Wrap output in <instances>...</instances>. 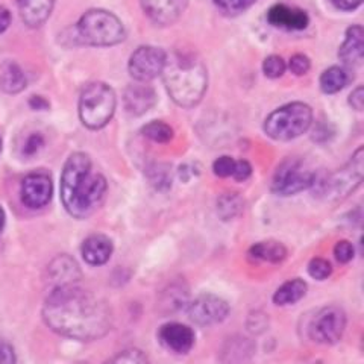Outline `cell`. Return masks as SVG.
<instances>
[{"label":"cell","mask_w":364,"mask_h":364,"mask_svg":"<svg viewBox=\"0 0 364 364\" xmlns=\"http://www.w3.org/2000/svg\"><path fill=\"white\" fill-rule=\"evenodd\" d=\"M267 20L270 21V25L289 31H302L310 23V18L304 9L291 8L287 5L272 6L269 9Z\"/></svg>","instance_id":"2e32d148"},{"label":"cell","mask_w":364,"mask_h":364,"mask_svg":"<svg viewBox=\"0 0 364 364\" xmlns=\"http://www.w3.org/2000/svg\"><path fill=\"white\" fill-rule=\"evenodd\" d=\"M49 275L52 281L56 282V287L60 286H68V284H75L79 277H81V272L76 264V261L72 259L67 255H61L49 267Z\"/></svg>","instance_id":"ffe728a7"},{"label":"cell","mask_w":364,"mask_h":364,"mask_svg":"<svg viewBox=\"0 0 364 364\" xmlns=\"http://www.w3.org/2000/svg\"><path fill=\"white\" fill-rule=\"evenodd\" d=\"M143 135L155 143H168L173 139V129L164 122H151L143 128Z\"/></svg>","instance_id":"484cf974"},{"label":"cell","mask_w":364,"mask_h":364,"mask_svg":"<svg viewBox=\"0 0 364 364\" xmlns=\"http://www.w3.org/2000/svg\"><path fill=\"white\" fill-rule=\"evenodd\" d=\"M235 168V159H232L231 156H220L214 161L213 164V170L214 175L219 178H230L234 173Z\"/></svg>","instance_id":"4dcf8cb0"},{"label":"cell","mask_w":364,"mask_h":364,"mask_svg":"<svg viewBox=\"0 0 364 364\" xmlns=\"http://www.w3.org/2000/svg\"><path fill=\"white\" fill-rule=\"evenodd\" d=\"M11 25V14L4 6H0V33L5 32Z\"/></svg>","instance_id":"b9f144b4"},{"label":"cell","mask_w":364,"mask_h":364,"mask_svg":"<svg viewBox=\"0 0 364 364\" xmlns=\"http://www.w3.org/2000/svg\"><path fill=\"white\" fill-rule=\"evenodd\" d=\"M243 210V199L237 193H226L218 202V211L223 220H231Z\"/></svg>","instance_id":"d4e9b609"},{"label":"cell","mask_w":364,"mask_h":364,"mask_svg":"<svg viewBox=\"0 0 364 364\" xmlns=\"http://www.w3.org/2000/svg\"><path fill=\"white\" fill-rule=\"evenodd\" d=\"M188 0H141L144 14L159 26H168L182 16Z\"/></svg>","instance_id":"4fadbf2b"},{"label":"cell","mask_w":364,"mask_h":364,"mask_svg":"<svg viewBox=\"0 0 364 364\" xmlns=\"http://www.w3.org/2000/svg\"><path fill=\"white\" fill-rule=\"evenodd\" d=\"M346 314L337 305H329L318 311L310 323V338L321 345H334L343 337Z\"/></svg>","instance_id":"9c48e42d"},{"label":"cell","mask_w":364,"mask_h":364,"mask_svg":"<svg viewBox=\"0 0 364 364\" xmlns=\"http://www.w3.org/2000/svg\"><path fill=\"white\" fill-rule=\"evenodd\" d=\"M309 273L311 278L317 281H325L326 278L331 277L333 267L331 263L325 258H313L309 264Z\"/></svg>","instance_id":"83f0119b"},{"label":"cell","mask_w":364,"mask_h":364,"mask_svg":"<svg viewBox=\"0 0 364 364\" xmlns=\"http://www.w3.org/2000/svg\"><path fill=\"white\" fill-rule=\"evenodd\" d=\"M188 316L195 323L202 326H210L223 322L230 314V305L215 294H200L190 302Z\"/></svg>","instance_id":"8fae6325"},{"label":"cell","mask_w":364,"mask_h":364,"mask_svg":"<svg viewBox=\"0 0 364 364\" xmlns=\"http://www.w3.org/2000/svg\"><path fill=\"white\" fill-rule=\"evenodd\" d=\"M331 2H333L338 9L352 11V9H357V8L363 4V0H331Z\"/></svg>","instance_id":"ab89813d"},{"label":"cell","mask_w":364,"mask_h":364,"mask_svg":"<svg viewBox=\"0 0 364 364\" xmlns=\"http://www.w3.org/2000/svg\"><path fill=\"white\" fill-rule=\"evenodd\" d=\"M151 182L156 188H168L172 186V178H170L167 170H163L161 166H156L155 170H152Z\"/></svg>","instance_id":"836d02e7"},{"label":"cell","mask_w":364,"mask_h":364,"mask_svg":"<svg viewBox=\"0 0 364 364\" xmlns=\"http://www.w3.org/2000/svg\"><path fill=\"white\" fill-rule=\"evenodd\" d=\"M52 179L46 173H31L21 182V200L29 208L38 210L52 199Z\"/></svg>","instance_id":"7c38bea8"},{"label":"cell","mask_w":364,"mask_h":364,"mask_svg":"<svg viewBox=\"0 0 364 364\" xmlns=\"http://www.w3.org/2000/svg\"><path fill=\"white\" fill-rule=\"evenodd\" d=\"M286 68H287L286 61H284L278 55L267 56V58L264 60V64H263L264 75L272 79L281 77L284 73H286Z\"/></svg>","instance_id":"f1b7e54d"},{"label":"cell","mask_w":364,"mask_h":364,"mask_svg":"<svg viewBox=\"0 0 364 364\" xmlns=\"http://www.w3.org/2000/svg\"><path fill=\"white\" fill-rule=\"evenodd\" d=\"M334 255L337 258L338 263H349V261L354 258L355 255V249L354 245L348 240H340L337 242L336 247H334Z\"/></svg>","instance_id":"1f68e13d"},{"label":"cell","mask_w":364,"mask_h":364,"mask_svg":"<svg viewBox=\"0 0 364 364\" xmlns=\"http://www.w3.org/2000/svg\"><path fill=\"white\" fill-rule=\"evenodd\" d=\"M306 293V284L305 281L294 278L287 282H284L282 286L273 294V302L277 305H293L298 301H301Z\"/></svg>","instance_id":"603a6c76"},{"label":"cell","mask_w":364,"mask_h":364,"mask_svg":"<svg viewBox=\"0 0 364 364\" xmlns=\"http://www.w3.org/2000/svg\"><path fill=\"white\" fill-rule=\"evenodd\" d=\"M0 88L9 95L20 93L26 88V76L14 61H6L0 67Z\"/></svg>","instance_id":"44dd1931"},{"label":"cell","mask_w":364,"mask_h":364,"mask_svg":"<svg viewBox=\"0 0 364 364\" xmlns=\"http://www.w3.org/2000/svg\"><path fill=\"white\" fill-rule=\"evenodd\" d=\"M250 175H252V167L245 159L242 161H235V168H234V173L232 178L235 181H246Z\"/></svg>","instance_id":"d590c367"},{"label":"cell","mask_w":364,"mask_h":364,"mask_svg":"<svg viewBox=\"0 0 364 364\" xmlns=\"http://www.w3.org/2000/svg\"><path fill=\"white\" fill-rule=\"evenodd\" d=\"M161 75L170 97L184 108L198 105L208 87L207 67L190 50H175L167 55Z\"/></svg>","instance_id":"3957f363"},{"label":"cell","mask_w":364,"mask_h":364,"mask_svg":"<svg viewBox=\"0 0 364 364\" xmlns=\"http://www.w3.org/2000/svg\"><path fill=\"white\" fill-rule=\"evenodd\" d=\"M4 228H5V211L2 207H0V234H2Z\"/></svg>","instance_id":"7bdbcfd3"},{"label":"cell","mask_w":364,"mask_h":364,"mask_svg":"<svg viewBox=\"0 0 364 364\" xmlns=\"http://www.w3.org/2000/svg\"><path fill=\"white\" fill-rule=\"evenodd\" d=\"M364 172V152L363 147L350 158V161L338 168L337 172L329 175L325 181L318 184L317 195L328 202H338L346 199L363 181Z\"/></svg>","instance_id":"52a82bcc"},{"label":"cell","mask_w":364,"mask_h":364,"mask_svg":"<svg viewBox=\"0 0 364 364\" xmlns=\"http://www.w3.org/2000/svg\"><path fill=\"white\" fill-rule=\"evenodd\" d=\"M255 2L257 0H214V4L226 14H240Z\"/></svg>","instance_id":"f546056e"},{"label":"cell","mask_w":364,"mask_h":364,"mask_svg":"<svg viewBox=\"0 0 364 364\" xmlns=\"http://www.w3.org/2000/svg\"><path fill=\"white\" fill-rule=\"evenodd\" d=\"M349 104L350 107L357 109V111H361L363 107H364V90L363 87H358L355 91H352V95L349 97Z\"/></svg>","instance_id":"f35d334b"},{"label":"cell","mask_w":364,"mask_h":364,"mask_svg":"<svg viewBox=\"0 0 364 364\" xmlns=\"http://www.w3.org/2000/svg\"><path fill=\"white\" fill-rule=\"evenodd\" d=\"M105 364H149V358H147L143 350L131 348L117 352Z\"/></svg>","instance_id":"4316f807"},{"label":"cell","mask_w":364,"mask_h":364,"mask_svg":"<svg viewBox=\"0 0 364 364\" xmlns=\"http://www.w3.org/2000/svg\"><path fill=\"white\" fill-rule=\"evenodd\" d=\"M21 20L29 28H38L49 18L55 0H17Z\"/></svg>","instance_id":"ac0fdd59"},{"label":"cell","mask_w":364,"mask_h":364,"mask_svg":"<svg viewBox=\"0 0 364 364\" xmlns=\"http://www.w3.org/2000/svg\"><path fill=\"white\" fill-rule=\"evenodd\" d=\"M107 190L105 176L95 172L87 154L70 155L61 176V199L68 214L76 219L90 218L104 203Z\"/></svg>","instance_id":"7a4b0ae2"},{"label":"cell","mask_w":364,"mask_h":364,"mask_svg":"<svg viewBox=\"0 0 364 364\" xmlns=\"http://www.w3.org/2000/svg\"><path fill=\"white\" fill-rule=\"evenodd\" d=\"M267 323H269V318L264 313H255L249 317L247 321V328L250 329L252 333H261L264 331V329L267 328Z\"/></svg>","instance_id":"e575fe53"},{"label":"cell","mask_w":364,"mask_h":364,"mask_svg":"<svg viewBox=\"0 0 364 364\" xmlns=\"http://www.w3.org/2000/svg\"><path fill=\"white\" fill-rule=\"evenodd\" d=\"M364 53V31L360 25L348 29L345 43L338 50V58L346 65H360Z\"/></svg>","instance_id":"d6986e66"},{"label":"cell","mask_w":364,"mask_h":364,"mask_svg":"<svg viewBox=\"0 0 364 364\" xmlns=\"http://www.w3.org/2000/svg\"><path fill=\"white\" fill-rule=\"evenodd\" d=\"M311 122V108L302 102H293L270 114L264 122V132L273 140L290 141L309 131Z\"/></svg>","instance_id":"8992f818"},{"label":"cell","mask_w":364,"mask_h":364,"mask_svg":"<svg viewBox=\"0 0 364 364\" xmlns=\"http://www.w3.org/2000/svg\"><path fill=\"white\" fill-rule=\"evenodd\" d=\"M31 108H33L36 111H41V109H48L49 108V102L43 99L41 96H32L29 100Z\"/></svg>","instance_id":"60d3db41"},{"label":"cell","mask_w":364,"mask_h":364,"mask_svg":"<svg viewBox=\"0 0 364 364\" xmlns=\"http://www.w3.org/2000/svg\"><path fill=\"white\" fill-rule=\"evenodd\" d=\"M311 67V63H310V58L306 55H302V53H296L291 56L290 60V70L291 73H294L296 76H302V75H306L310 70Z\"/></svg>","instance_id":"d6a6232c"},{"label":"cell","mask_w":364,"mask_h":364,"mask_svg":"<svg viewBox=\"0 0 364 364\" xmlns=\"http://www.w3.org/2000/svg\"><path fill=\"white\" fill-rule=\"evenodd\" d=\"M123 100L124 108L129 114L141 116L156 104V95L155 90L151 85H147V82H135L124 91Z\"/></svg>","instance_id":"9a60e30c"},{"label":"cell","mask_w":364,"mask_h":364,"mask_svg":"<svg viewBox=\"0 0 364 364\" xmlns=\"http://www.w3.org/2000/svg\"><path fill=\"white\" fill-rule=\"evenodd\" d=\"M250 259L267 261V263H281L287 257V249L279 242H259L249 249L247 252Z\"/></svg>","instance_id":"7402d4cb"},{"label":"cell","mask_w":364,"mask_h":364,"mask_svg":"<svg viewBox=\"0 0 364 364\" xmlns=\"http://www.w3.org/2000/svg\"><path fill=\"white\" fill-rule=\"evenodd\" d=\"M167 53L154 46H141L129 60V73L136 82H149L163 73Z\"/></svg>","instance_id":"30bf717a"},{"label":"cell","mask_w":364,"mask_h":364,"mask_svg":"<svg viewBox=\"0 0 364 364\" xmlns=\"http://www.w3.org/2000/svg\"><path fill=\"white\" fill-rule=\"evenodd\" d=\"M112 250H114L112 242L107 235H102V234L90 235L88 238H85L81 247L82 257L90 266L105 264L111 258Z\"/></svg>","instance_id":"e0dca14e"},{"label":"cell","mask_w":364,"mask_h":364,"mask_svg":"<svg viewBox=\"0 0 364 364\" xmlns=\"http://www.w3.org/2000/svg\"><path fill=\"white\" fill-rule=\"evenodd\" d=\"M316 184V172L298 158L282 161L272 181V191L278 196H293Z\"/></svg>","instance_id":"ba28073f"},{"label":"cell","mask_w":364,"mask_h":364,"mask_svg":"<svg viewBox=\"0 0 364 364\" xmlns=\"http://www.w3.org/2000/svg\"><path fill=\"white\" fill-rule=\"evenodd\" d=\"M0 149H2V140H0Z\"/></svg>","instance_id":"ee69618b"},{"label":"cell","mask_w":364,"mask_h":364,"mask_svg":"<svg viewBox=\"0 0 364 364\" xmlns=\"http://www.w3.org/2000/svg\"><path fill=\"white\" fill-rule=\"evenodd\" d=\"M348 84V75L340 67H329L321 76V88L326 95L338 93Z\"/></svg>","instance_id":"cb8c5ba5"},{"label":"cell","mask_w":364,"mask_h":364,"mask_svg":"<svg viewBox=\"0 0 364 364\" xmlns=\"http://www.w3.org/2000/svg\"><path fill=\"white\" fill-rule=\"evenodd\" d=\"M43 143H44V140H43V136L40 134L31 135L28 141H26V146H25V154L26 155H33L43 146Z\"/></svg>","instance_id":"74e56055"},{"label":"cell","mask_w":364,"mask_h":364,"mask_svg":"<svg viewBox=\"0 0 364 364\" xmlns=\"http://www.w3.org/2000/svg\"><path fill=\"white\" fill-rule=\"evenodd\" d=\"M159 341L176 354H188L191 348L195 346V333L187 325L178 322H170L159 329Z\"/></svg>","instance_id":"5bb4252c"},{"label":"cell","mask_w":364,"mask_h":364,"mask_svg":"<svg viewBox=\"0 0 364 364\" xmlns=\"http://www.w3.org/2000/svg\"><path fill=\"white\" fill-rule=\"evenodd\" d=\"M0 364H16V352L13 346L0 341Z\"/></svg>","instance_id":"8d00e7d4"},{"label":"cell","mask_w":364,"mask_h":364,"mask_svg":"<svg viewBox=\"0 0 364 364\" xmlns=\"http://www.w3.org/2000/svg\"><path fill=\"white\" fill-rule=\"evenodd\" d=\"M43 318L52 331L81 341L99 340L112 328L108 304L75 284L55 287L43 306Z\"/></svg>","instance_id":"6da1fadb"},{"label":"cell","mask_w":364,"mask_h":364,"mask_svg":"<svg viewBox=\"0 0 364 364\" xmlns=\"http://www.w3.org/2000/svg\"><path fill=\"white\" fill-rule=\"evenodd\" d=\"M117 99L114 90L104 82L88 84L79 97V117L90 129H100L111 122Z\"/></svg>","instance_id":"5b68a950"},{"label":"cell","mask_w":364,"mask_h":364,"mask_svg":"<svg viewBox=\"0 0 364 364\" xmlns=\"http://www.w3.org/2000/svg\"><path fill=\"white\" fill-rule=\"evenodd\" d=\"M77 37L85 44L116 46L124 40V26L122 20L105 9H90L77 21Z\"/></svg>","instance_id":"277c9868"}]
</instances>
